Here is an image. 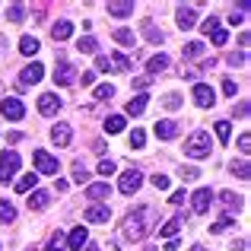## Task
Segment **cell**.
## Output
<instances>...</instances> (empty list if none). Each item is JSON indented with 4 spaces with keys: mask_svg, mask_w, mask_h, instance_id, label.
Segmentation results:
<instances>
[{
    "mask_svg": "<svg viewBox=\"0 0 251 251\" xmlns=\"http://www.w3.org/2000/svg\"><path fill=\"white\" fill-rule=\"evenodd\" d=\"M232 175H239L242 181H248V162H239V166L232 162Z\"/></svg>",
    "mask_w": 251,
    "mask_h": 251,
    "instance_id": "47",
    "label": "cell"
},
{
    "mask_svg": "<svg viewBox=\"0 0 251 251\" xmlns=\"http://www.w3.org/2000/svg\"><path fill=\"white\" fill-rule=\"evenodd\" d=\"M175 134H178L175 121H156V137H159V140H172Z\"/></svg>",
    "mask_w": 251,
    "mask_h": 251,
    "instance_id": "21",
    "label": "cell"
},
{
    "mask_svg": "<svg viewBox=\"0 0 251 251\" xmlns=\"http://www.w3.org/2000/svg\"><path fill=\"white\" fill-rule=\"evenodd\" d=\"M153 207H137L134 210V213H130L127 216V223H124V235H127V239H143V235H147L150 232V226H153V223H150V220H153Z\"/></svg>",
    "mask_w": 251,
    "mask_h": 251,
    "instance_id": "1",
    "label": "cell"
},
{
    "mask_svg": "<svg viewBox=\"0 0 251 251\" xmlns=\"http://www.w3.org/2000/svg\"><path fill=\"white\" fill-rule=\"evenodd\" d=\"M232 251H245V239H242V242H235V245H232Z\"/></svg>",
    "mask_w": 251,
    "mask_h": 251,
    "instance_id": "55",
    "label": "cell"
},
{
    "mask_svg": "<svg viewBox=\"0 0 251 251\" xmlns=\"http://www.w3.org/2000/svg\"><path fill=\"white\" fill-rule=\"evenodd\" d=\"M111 220V210L102 207V203H92V207H86V223H108Z\"/></svg>",
    "mask_w": 251,
    "mask_h": 251,
    "instance_id": "14",
    "label": "cell"
},
{
    "mask_svg": "<svg viewBox=\"0 0 251 251\" xmlns=\"http://www.w3.org/2000/svg\"><path fill=\"white\" fill-rule=\"evenodd\" d=\"M51 140H54L57 147H67V143H70V124L57 121L54 127H51Z\"/></svg>",
    "mask_w": 251,
    "mask_h": 251,
    "instance_id": "17",
    "label": "cell"
},
{
    "mask_svg": "<svg viewBox=\"0 0 251 251\" xmlns=\"http://www.w3.org/2000/svg\"><path fill=\"white\" fill-rule=\"evenodd\" d=\"M169 201H172V203H175V207H181V203H184V201H188V191H184V188H181V191H175V194H172V197H169Z\"/></svg>",
    "mask_w": 251,
    "mask_h": 251,
    "instance_id": "49",
    "label": "cell"
},
{
    "mask_svg": "<svg viewBox=\"0 0 251 251\" xmlns=\"http://www.w3.org/2000/svg\"><path fill=\"white\" fill-rule=\"evenodd\" d=\"M147 102H150V96H134V99H130V102H127V108H124V111L137 118V115H140L143 108H147Z\"/></svg>",
    "mask_w": 251,
    "mask_h": 251,
    "instance_id": "27",
    "label": "cell"
},
{
    "mask_svg": "<svg viewBox=\"0 0 251 251\" xmlns=\"http://www.w3.org/2000/svg\"><path fill=\"white\" fill-rule=\"evenodd\" d=\"M16 172H19V153H13V150L0 153V181L10 184L16 178Z\"/></svg>",
    "mask_w": 251,
    "mask_h": 251,
    "instance_id": "4",
    "label": "cell"
},
{
    "mask_svg": "<svg viewBox=\"0 0 251 251\" xmlns=\"http://www.w3.org/2000/svg\"><path fill=\"white\" fill-rule=\"evenodd\" d=\"M150 181H153V188H159V191H166V188H169V178H166V175H159V172H156Z\"/></svg>",
    "mask_w": 251,
    "mask_h": 251,
    "instance_id": "48",
    "label": "cell"
},
{
    "mask_svg": "<svg viewBox=\"0 0 251 251\" xmlns=\"http://www.w3.org/2000/svg\"><path fill=\"white\" fill-rule=\"evenodd\" d=\"M229 64H232V67H235V64H245V54H232V57H229Z\"/></svg>",
    "mask_w": 251,
    "mask_h": 251,
    "instance_id": "54",
    "label": "cell"
},
{
    "mask_svg": "<svg viewBox=\"0 0 251 251\" xmlns=\"http://www.w3.org/2000/svg\"><path fill=\"white\" fill-rule=\"evenodd\" d=\"M19 51H23L25 57H32V54L38 51V38H32V35H23V38H19Z\"/></svg>",
    "mask_w": 251,
    "mask_h": 251,
    "instance_id": "28",
    "label": "cell"
},
{
    "mask_svg": "<svg viewBox=\"0 0 251 251\" xmlns=\"http://www.w3.org/2000/svg\"><path fill=\"white\" fill-rule=\"evenodd\" d=\"M42 76H45V67L38 61H32L29 67H23V74H19V80H23L25 86H35V83H42Z\"/></svg>",
    "mask_w": 251,
    "mask_h": 251,
    "instance_id": "9",
    "label": "cell"
},
{
    "mask_svg": "<svg viewBox=\"0 0 251 251\" xmlns=\"http://www.w3.org/2000/svg\"><path fill=\"white\" fill-rule=\"evenodd\" d=\"M96 99H99V102H108V99H115V86H99V89H96Z\"/></svg>",
    "mask_w": 251,
    "mask_h": 251,
    "instance_id": "42",
    "label": "cell"
},
{
    "mask_svg": "<svg viewBox=\"0 0 251 251\" xmlns=\"http://www.w3.org/2000/svg\"><path fill=\"white\" fill-rule=\"evenodd\" d=\"M203 48H207L203 42H188V45H184V57H201Z\"/></svg>",
    "mask_w": 251,
    "mask_h": 251,
    "instance_id": "34",
    "label": "cell"
},
{
    "mask_svg": "<svg viewBox=\"0 0 251 251\" xmlns=\"http://www.w3.org/2000/svg\"><path fill=\"white\" fill-rule=\"evenodd\" d=\"M76 48H80L83 54H96V51H99V42H96L92 35H83L80 42H76Z\"/></svg>",
    "mask_w": 251,
    "mask_h": 251,
    "instance_id": "30",
    "label": "cell"
},
{
    "mask_svg": "<svg viewBox=\"0 0 251 251\" xmlns=\"http://www.w3.org/2000/svg\"><path fill=\"white\" fill-rule=\"evenodd\" d=\"M124 124H127L124 115H108V118H105V134H121Z\"/></svg>",
    "mask_w": 251,
    "mask_h": 251,
    "instance_id": "24",
    "label": "cell"
},
{
    "mask_svg": "<svg viewBox=\"0 0 251 251\" xmlns=\"http://www.w3.org/2000/svg\"><path fill=\"white\" fill-rule=\"evenodd\" d=\"M223 92H226V96H239V86H235V80H229V76H226V80H223Z\"/></svg>",
    "mask_w": 251,
    "mask_h": 251,
    "instance_id": "46",
    "label": "cell"
},
{
    "mask_svg": "<svg viewBox=\"0 0 251 251\" xmlns=\"http://www.w3.org/2000/svg\"><path fill=\"white\" fill-rule=\"evenodd\" d=\"M210 150H213V143H210V134H207V130H197V134H191L188 143H184V153H188L191 159H207Z\"/></svg>",
    "mask_w": 251,
    "mask_h": 251,
    "instance_id": "2",
    "label": "cell"
},
{
    "mask_svg": "<svg viewBox=\"0 0 251 251\" xmlns=\"http://www.w3.org/2000/svg\"><path fill=\"white\" fill-rule=\"evenodd\" d=\"M226 229H232V216H220V220H216L213 223V226H210V232H213V235H220V232H226Z\"/></svg>",
    "mask_w": 251,
    "mask_h": 251,
    "instance_id": "32",
    "label": "cell"
},
{
    "mask_svg": "<svg viewBox=\"0 0 251 251\" xmlns=\"http://www.w3.org/2000/svg\"><path fill=\"white\" fill-rule=\"evenodd\" d=\"M220 201H223V207H226L229 213H232V210H242V197H239V194H232V191H223Z\"/></svg>",
    "mask_w": 251,
    "mask_h": 251,
    "instance_id": "25",
    "label": "cell"
},
{
    "mask_svg": "<svg viewBox=\"0 0 251 251\" xmlns=\"http://www.w3.org/2000/svg\"><path fill=\"white\" fill-rule=\"evenodd\" d=\"M191 197V210L194 213H207L210 207H213V191L210 188H197L194 194H188Z\"/></svg>",
    "mask_w": 251,
    "mask_h": 251,
    "instance_id": "6",
    "label": "cell"
},
{
    "mask_svg": "<svg viewBox=\"0 0 251 251\" xmlns=\"http://www.w3.org/2000/svg\"><path fill=\"white\" fill-rule=\"evenodd\" d=\"M239 150H242V153H248V150H251V137H248V134L239 137Z\"/></svg>",
    "mask_w": 251,
    "mask_h": 251,
    "instance_id": "51",
    "label": "cell"
},
{
    "mask_svg": "<svg viewBox=\"0 0 251 251\" xmlns=\"http://www.w3.org/2000/svg\"><path fill=\"white\" fill-rule=\"evenodd\" d=\"M45 251H64V235H61V232L51 235V239H48V248H45Z\"/></svg>",
    "mask_w": 251,
    "mask_h": 251,
    "instance_id": "44",
    "label": "cell"
},
{
    "mask_svg": "<svg viewBox=\"0 0 251 251\" xmlns=\"http://www.w3.org/2000/svg\"><path fill=\"white\" fill-rule=\"evenodd\" d=\"M115 42L124 45V48H134V32L130 29H115Z\"/></svg>",
    "mask_w": 251,
    "mask_h": 251,
    "instance_id": "31",
    "label": "cell"
},
{
    "mask_svg": "<svg viewBox=\"0 0 251 251\" xmlns=\"http://www.w3.org/2000/svg\"><path fill=\"white\" fill-rule=\"evenodd\" d=\"M175 23H178V29H194V25H197L194 6H178V13H175Z\"/></svg>",
    "mask_w": 251,
    "mask_h": 251,
    "instance_id": "12",
    "label": "cell"
},
{
    "mask_svg": "<svg viewBox=\"0 0 251 251\" xmlns=\"http://www.w3.org/2000/svg\"><path fill=\"white\" fill-rule=\"evenodd\" d=\"M51 35H54V42L70 38V35H74V23H70V19H57V23L51 25Z\"/></svg>",
    "mask_w": 251,
    "mask_h": 251,
    "instance_id": "15",
    "label": "cell"
},
{
    "mask_svg": "<svg viewBox=\"0 0 251 251\" xmlns=\"http://www.w3.org/2000/svg\"><path fill=\"white\" fill-rule=\"evenodd\" d=\"M143 35H147L153 45H162V38H166V35H162V29H156L150 19H143Z\"/></svg>",
    "mask_w": 251,
    "mask_h": 251,
    "instance_id": "26",
    "label": "cell"
},
{
    "mask_svg": "<svg viewBox=\"0 0 251 251\" xmlns=\"http://www.w3.org/2000/svg\"><path fill=\"white\" fill-rule=\"evenodd\" d=\"M86 242H89V232H86V226H76L74 232H70L67 239H64V245H67V248H74V251H83Z\"/></svg>",
    "mask_w": 251,
    "mask_h": 251,
    "instance_id": "11",
    "label": "cell"
},
{
    "mask_svg": "<svg viewBox=\"0 0 251 251\" xmlns=\"http://www.w3.org/2000/svg\"><path fill=\"white\" fill-rule=\"evenodd\" d=\"M6 16H10L13 23H23V19H25V6L23 3H13L10 10H6Z\"/></svg>",
    "mask_w": 251,
    "mask_h": 251,
    "instance_id": "36",
    "label": "cell"
},
{
    "mask_svg": "<svg viewBox=\"0 0 251 251\" xmlns=\"http://www.w3.org/2000/svg\"><path fill=\"white\" fill-rule=\"evenodd\" d=\"M0 248H3V245H0Z\"/></svg>",
    "mask_w": 251,
    "mask_h": 251,
    "instance_id": "58",
    "label": "cell"
},
{
    "mask_svg": "<svg viewBox=\"0 0 251 251\" xmlns=\"http://www.w3.org/2000/svg\"><path fill=\"white\" fill-rule=\"evenodd\" d=\"M115 162H111V159H102V162H99V175H102V178H108V175H115Z\"/></svg>",
    "mask_w": 251,
    "mask_h": 251,
    "instance_id": "43",
    "label": "cell"
},
{
    "mask_svg": "<svg viewBox=\"0 0 251 251\" xmlns=\"http://www.w3.org/2000/svg\"><path fill=\"white\" fill-rule=\"evenodd\" d=\"M29 210H45V207H48V203H51V194H48V191H29Z\"/></svg>",
    "mask_w": 251,
    "mask_h": 251,
    "instance_id": "18",
    "label": "cell"
},
{
    "mask_svg": "<svg viewBox=\"0 0 251 251\" xmlns=\"http://www.w3.org/2000/svg\"><path fill=\"white\" fill-rule=\"evenodd\" d=\"M210 38H213V45H226V42H229V35H226V29H220V32H213V35H210Z\"/></svg>",
    "mask_w": 251,
    "mask_h": 251,
    "instance_id": "50",
    "label": "cell"
},
{
    "mask_svg": "<svg viewBox=\"0 0 251 251\" xmlns=\"http://www.w3.org/2000/svg\"><path fill=\"white\" fill-rule=\"evenodd\" d=\"M178 175H181V181H197V178H201V169H194V166H184L181 172H178Z\"/></svg>",
    "mask_w": 251,
    "mask_h": 251,
    "instance_id": "40",
    "label": "cell"
},
{
    "mask_svg": "<svg viewBox=\"0 0 251 251\" xmlns=\"http://www.w3.org/2000/svg\"><path fill=\"white\" fill-rule=\"evenodd\" d=\"M13 220H16V207L0 197V223H13Z\"/></svg>",
    "mask_w": 251,
    "mask_h": 251,
    "instance_id": "29",
    "label": "cell"
},
{
    "mask_svg": "<svg viewBox=\"0 0 251 251\" xmlns=\"http://www.w3.org/2000/svg\"><path fill=\"white\" fill-rule=\"evenodd\" d=\"M201 29H203V35H213V32H220L223 25H220V19H216V16H210V19H203V23H201Z\"/></svg>",
    "mask_w": 251,
    "mask_h": 251,
    "instance_id": "35",
    "label": "cell"
},
{
    "mask_svg": "<svg viewBox=\"0 0 251 251\" xmlns=\"http://www.w3.org/2000/svg\"><path fill=\"white\" fill-rule=\"evenodd\" d=\"M57 108H61V99H57L54 92L38 96V111H42V115H57Z\"/></svg>",
    "mask_w": 251,
    "mask_h": 251,
    "instance_id": "13",
    "label": "cell"
},
{
    "mask_svg": "<svg viewBox=\"0 0 251 251\" xmlns=\"http://www.w3.org/2000/svg\"><path fill=\"white\" fill-rule=\"evenodd\" d=\"M166 67H169V57H166V54H153V57L147 61V70H150V76H159Z\"/></svg>",
    "mask_w": 251,
    "mask_h": 251,
    "instance_id": "19",
    "label": "cell"
},
{
    "mask_svg": "<svg viewBox=\"0 0 251 251\" xmlns=\"http://www.w3.org/2000/svg\"><path fill=\"white\" fill-rule=\"evenodd\" d=\"M86 251H99V245H86Z\"/></svg>",
    "mask_w": 251,
    "mask_h": 251,
    "instance_id": "56",
    "label": "cell"
},
{
    "mask_svg": "<svg viewBox=\"0 0 251 251\" xmlns=\"http://www.w3.org/2000/svg\"><path fill=\"white\" fill-rule=\"evenodd\" d=\"M54 83L57 86H70V83H76V67L74 64H57V70H54Z\"/></svg>",
    "mask_w": 251,
    "mask_h": 251,
    "instance_id": "10",
    "label": "cell"
},
{
    "mask_svg": "<svg viewBox=\"0 0 251 251\" xmlns=\"http://www.w3.org/2000/svg\"><path fill=\"white\" fill-rule=\"evenodd\" d=\"M35 184H38V175L35 172H25V175L16 181V191L19 194H29V191H35Z\"/></svg>",
    "mask_w": 251,
    "mask_h": 251,
    "instance_id": "22",
    "label": "cell"
},
{
    "mask_svg": "<svg viewBox=\"0 0 251 251\" xmlns=\"http://www.w3.org/2000/svg\"><path fill=\"white\" fill-rule=\"evenodd\" d=\"M108 13L115 19H124V16H130V13H134V3H130V0H111V3H108Z\"/></svg>",
    "mask_w": 251,
    "mask_h": 251,
    "instance_id": "16",
    "label": "cell"
},
{
    "mask_svg": "<svg viewBox=\"0 0 251 251\" xmlns=\"http://www.w3.org/2000/svg\"><path fill=\"white\" fill-rule=\"evenodd\" d=\"M150 83H153V76H137V80H134V86H137V89H147Z\"/></svg>",
    "mask_w": 251,
    "mask_h": 251,
    "instance_id": "52",
    "label": "cell"
},
{
    "mask_svg": "<svg viewBox=\"0 0 251 251\" xmlns=\"http://www.w3.org/2000/svg\"><path fill=\"white\" fill-rule=\"evenodd\" d=\"M108 61H111V67H115V70H121V74H124V70H130V61H127L124 54H111Z\"/></svg>",
    "mask_w": 251,
    "mask_h": 251,
    "instance_id": "37",
    "label": "cell"
},
{
    "mask_svg": "<svg viewBox=\"0 0 251 251\" xmlns=\"http://www.w3.org/2000/svg\"><path fill=\"white\" fill-rule=\"evenodd\" d=\"M143 143H147V134H143V130H140V127H137V130H134V134H130V147H134V150H140V147H143Z\"/></svg>",
    "mask_w": 251,
    "mask_h": 251,
    "instance_id": "45",
    "label": "cell"
},
{
    "mask_svg": "<svg viewBox=\"0 0 251 251\" xmlns=\"http://www.w3.org/2000/svg\"><path fill=\"white\" fill-rule=\"evenodd\" d=\"M229 134H232V124H229V121H216V137H220L223 143L229 140Z\"/></svg>",
    "mask_w": 251,
    "mask_h": 251,
    "instance_id": "38",
    "label": "cell"
},
{
    "mask_svg": "<svg viewBox=\"0 0 251 251\" xmlns=\"http://www.w3.org/2000/svg\"><path fill=\"white\" fill-rule=\"evenodd\" d=\"M191 96H194V102L201 105V108H210V105L216 102V92H213V86H207V83H194Z\"/></svg>",
    "mask_w": 251,
    "mask_h": 251,
    "instance_id": "8",
    "label": "cell"
},
{
    "mask_svg": "<svg viewBox=\"0 0 251 251\" xmlns=\"http://www.w3.org/2000/svg\"><path fill=\"white\" fill-rule=\"evenodd\" d=\"M0 111H3V118H6V121H23V115H25V105L19 102L16 96H6L3 102H0Z\"/></svg>",
    "mask_w": 251,
    "mask_h": 251,
    "instance_id": "7",
    "label": "cell"
},
{
    "mask_svg": "<svg viewBox=\"0 0 251 251\" xmlns=\"http://www.w3.org/2000/svg\"><path fill=\"white\" fill-rule=\"evenodd\" d=\"M32 159H35V175H57V172H61V162L51 153H45V150H35Z\"/></svg>",
    "mask_w": 251,
    "mask_h": 251,
    "instance_id": "3",
    "label": "cell"
},
{
    "mask_svg": "<svg viewBox=\"0 0 251 251\" xmlns=\"http://www.w3.org/2000/svg\"><path fill=\"white\" fill-rule=\"evenodd\" d=\"M162 105H166L169 111H175V108H181V96H178V92H169L166 99H162Z\"/></svg>",
    "mask_w": 251,
    "mask_h": 251,
    "instance_id": "39",
    "label": "cell"
},
{
    "mask_svg": "<svg viewBox=\"0 0 251 251\" xmlns=\"http://www.w3.org/2000/svg\"><path fill=\"white\" fill-rule=\"evenodd\" d=\"M74 181L76 184H86V181H89V172H86V166H83L80 159L74 162Z\"/></svg>",
    "mask_w": 251,
    "mask_h": 251,
    "instance_id": "33",
    "label": "cell"
},
{
    "mask_svg": "<svg viewBox=\"0 0 251 251\" xmlns=\"http://www.w3.org/2000/svg\"><path fill=\"white\" fill-rule=\"evenodd\" d=\"M108 70H111L108 54H96V74H108Z\"/></svg>",
    "mask_w": 251,
    "mask_h": 251,
    "instance_id": "41",
    "label": "cell"
},
{
    "mask_svg": "<svg viewBox=\"0 0 251 251\" xmlns=\"http://www.w3.org/2000/svg\"><path fill=\"white\" fill-rule=\"evenodd\" d=\"M108 194H111L108 181H99V184H89V188H86V197H92V201H102V197H108Z\"/></svg>",
    "mask_w": 251,
    "mask_h": 251,
    "instance_id": "23",
    "label": "cell"
},
{
    "mask_svg": "<svg viewBox=\"0 0 251 251\" xmlns=\"http://www.w3.org/2000/svg\"><path fill=\"white\" fill-rule=\"evenodd\" d=\"M191 251H207V248H201V245H194V248H191Z\"/></svg>",
    "mask_w": 251,
    "mask_h": 251,
    "instance_id": "57",
    "label": "cell"
},
{
    "mask_svg": "<svg viewBox=\"0 0 251 251\" xmlns=\"http://www.w3.org/2000/svg\"><path fill=\"white\" fill-rule=\"evenodd\" d=\"M29 251H32V248H29Z\"/></svg>",
    "mask_w": 251,
    "mask_h": 251,
    "instance_id": "59",
    "label": "cell"
},
{
    "mask_svg": "<svg viewBox=\"0 0 251 251\" xmlns=\"http://www.w3.org/2000/svg\"><path fill=\"white\" fill-rule=\"evenodd\" d=\"M92 83H96V70H86V74H83V86H92Z\"/></svg>",
    "mask_w": 251,
    "mask_h": 251,
    "instance_id": "53",
    "label": "cell"
},
{
    "mask_svg": "<svg viewBox=\"0 0 251 251\" xmlns=\"http://www.w3.org/2000/svg\"><path fill=\"white\" fill-rule=\"evenodd\" d=\"M143 184V172L140 169H127L121 172V181H118V188H121V194H137Z\"/></svg>",
    "mask_w": 251,
    "mask_h": 251,
    "instance_id": "5",
    "label": "cell"
},
{
    "mask_svg": "<svg viewBox=\"0 0 251 251\" xmlns=\"http://www.w3.org/2000/svg\"><path fill=\"white\" fill-rule=\"evenodd\" d=\"M181 226H184V216H175V220H169L166 226L159 229V235H162V239H175V235L181 232Z\"/></svg>",
    "mask_w": 251,
    "mask_h": 251,
    "instance_id": "20",
    "label": "cell"
}]
</instances>
